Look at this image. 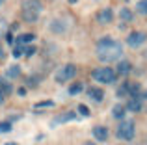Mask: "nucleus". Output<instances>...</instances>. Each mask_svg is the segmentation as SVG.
<instances>
[{"label": "nucleus", "instance_id": "21", "mask_svg": "<svg viewBox=\"0 0 147 145\" xmlns=\"http://www.w3.org/2000/svg\"><path fill=\"white\" fill-rule=\"evenodd\" d=\"M54 106V101H41V102H37L34 108L36 110H43V108H52Z\"/></svg>", "mask_w": 147, "mask_h": 145}, {"label": "nucleus", "instance_id": "15", "mask_svg": "<svg viewBox=\"0 0 147 145\" xmlns=\"http://www.w3.org/2000/svg\"><path fill=\"white\" fill-rule=\"evenodd\" d=\"M119 17H121V21L130 22L134 19V13H132V9H129V7H121V9H119Z\"/></svg>", "mask_w": 147, "mask_h": 145}, {"label": "nucleus", "instance_id": "2", "mask_svg": "<svg viewBox=\"0 0 147 145\" xmlns=\"http://www.w3.org/2000/svg\"><path fill=\"white\" fill-rule=\"evenodd\" d=\"M41 11H43L41 0H24L21 6V15L26 22H37Z\"/></svg>", "mask_w": 147, "mask_h": 145}, {"label": "nucleus", "instance_id": "27", "mask_svg": "<svg viewBox=\"0 0 147 145\" xmlns=\"http://www.w3.org/2000/svg\"><path fill=\"white\" fill-rule=\"evenodd\" d=\"M2 62H6V50H4V47L0 45V63Z\"/></svg>", "mask_w": 147, "mask_h": 145}, {"label": "nucleus", "instance_id": "17", "mask_svg": "<svg viewBox=\"0 0 147 145\" xmlns=\"http://www.w3.org/2000/svg\"><path fill=\"white\" fill-rule=\"evenodd\" d=\"M52 30H54L56 34H63L65 30H67V24H65L61 19H58V21H54V22H52Z\"/></svg>", "mask_w": 147, "mask_h": 145}, {"label": "nucleus", "instance_id": "24", "mask_svg": "<svg viewBox=\"0 0 147 145\" xmlns=\"http://www.w3.org/2000/svg\"><path fill=\"white\" fill-rule=\"evenodd\" d=\"M6 34H7V22L4 19H0V37L6 36Z\"/></svg>", "mask_w": 147, "mask_h": 145}, {"label": "nucleus", "instance_id": "10", "mask_svg": "<svg viewBox=\"0 0 147 145\" xmlns=\"http://www.w3.org/2000/svg\"><path fill=\"white\" fill-rule=\"evenodd\" d=\"M88 95H90V99L95 101V102H100L104 99V91L100 89V87H90V89H88Z\"/></svg>", "mask_w": 147, "mask_h": 145}, {"label": "nucleus", "instance_id": "12", "mask_svg": "<svg viewBox=\"0 0 147 145\" xmlns=\"http://www.w3.org/2000/svg\"><path fill=\"white\" fill-rule=\"evenodd\" d=\"M125 108L130 110V112H142V99H130Z\"/></svg>", "mask_w": 147, "mask_h": 145}, {"label": "nucleus", "instance_id": "31", "mask_svg": "<svg viewBox=\"0 0 147 145\" xmlns=\"http://www.w3.org/2000/svg\"><path fill=\"white\" fill-rule=\"evenodd\" d=\"M76 2H78V0H69V4H76Z\"/></svg>", "mask_w": 147, "mask_h": 145}, {"label": "nucleus", "instance_id": "5", "mask_svg": "<svg viewBox=\"0 0 147 145\" xmlns=\"http://www.w3.org/2000/svg\"><path fill=\"white\" fill-rule=\"evenodd\" d=\"M76 76V65H73V63H67V65L60 67V69L56 71V76H54V80H56L58 84H65L69 82V80H73Z\"/></svg>", "mask_w": 147, "mask_h": 145}, {"label": "nucleus", "instance_id": "23", "mask_svg": "<svg viewBox=\"0 0 147 145\" xmlns=\"http://www.w3.org/2000/svg\"><path fill=\"white\" fill-rule=\"evenodd\" d=\"M78 112H80V115H84V117H88V115H90V108H88V106L86 104H78Z\"/></svg>", "mask_w": 147, "mask_h": 145}, {"label": "nucleus", "instance_id": "19", "mask_svg": "<svg viewBox=\"0 0 147 145\" xmlns=\"http://www.w3.org/2000/svg\"><path fill=\"white\" fill-rule=\"evenodd\" d=\"M82 89H84V84L82 82H75V84H71V87H69V95H78V93H82Z\"/></svg>", "mask_w": 147, "mask_h": 145}, {"label": "nucleus", "instance_id": "26", "mask_svg": "<svg viewBox=\"0 0 147 145\" xmlns=\"http://www.w3.org/2000/svg\"><path fill=\"white\" fill-rule=\"evenodd\" d=\"M24 54H26V56H32V54H36V47H32V45L24 47Z\"/></svg>", "mask_w": 147, "mask_h": 145}, {"label": "nucleus", "instance_id": "7", "mask_svg": "<svg viewBox=\"0 0 147 145\" xmlns=\"http://www.w3.org/2000/svg\"><path fill=\"white\" fill-rule=\"evenodd\" d=\"M112 21H114V11H112V7H104V9H100L97 13L99 24H110Z\"/></svg>", "mask_w": 147, "mask_h": 145}, {"label": "nucleus", "instance_id": "14", "mask_svg": "<svg viewBox=\"0 0 147 145\" xmlns=\"http://www.w3.org/2000/svg\"><path fill=\"white\" fill-rule=\"evenodd\" d=\"M0 91H2L4 95H9V93H13V86H11L9 82H7L4 76H0Z\"/></svg>", "mask_w": 147, "mask_h": 145}, {"label": "nucleus", "instance_id": "16", "mask_svg": "<svg viewBox=\"0 0 147 145\" xmlns=\"http://www.w3.org/2000/svg\"><path fill=\"white\" fill-rule=\"evenodd\" d=\"M71 119H76L75 112H65V113H61V115H58L54 121H56V123H67V121H71Z\"/></svg>", "mask_w": 147, "mask_h": 145}, {"label": "nucleus", "instance_id": "29", "mask_svg": "<svg viewBox=\"0 0 147 145\" xmlns=\"http://www.w3.org/2000/svg\"><path fill=\"white\" fill-rule=\"evenodd\" d=\"M140 99H144V101H147V91H142V95H140Z\"/></svg>", "mask_w": 147, "mask_h": 145}, {"label": "nucleus", "instance_id": "30", "mask_svg": "<svg viewBox=\"0 0 147 145\" xmlns=\"http://www.w3.org/2000/svg\"><path fill=\"white\" fill-rule=\"evenodd\" d=\"M4 101H6V95H4V93H2V91H0V104H2V102H4Z\"/></svg>", "mask_w": 147, "mask_h": 145}, {"label": "nucleus", "instance_id": "6", "mask_svg": "<svg viewBox=\"0 0 147 145\" xmlns=\"http://www.w3.org/2000/svg\"><path fill=\"white\" fill-rule=\"evenodd\" d=\"M145 41H147L145 32H140V30H136V32H130L129 37H127V45H129L130 48H140V47H144Z\"/></svg>", "mask_w": 147, "mask_h": 145}, {"label": "nucleus", "instance_id": "4", "mask_svg": "<svg viewBox=\"0 0 147 145\" xmlns=\"http://www.w3.org/2000/svg\"><path fill=\"white\" fill-rule=\"evenodd\" d=\"M115 136L123 142H130L136 136V127H134V121L130 119H123L121 123L117 125V130H115Z\"/></svg>", "mask_w": 147, "mask_h": 145}, {"label": "nucleus", "instance_id": "20", "mask_svg": "<svg viewBox=\"0 0 147 145\" xmlns=\"http://www.w3.org/2000/svg\"><path fill=\"white\" fill-rule=\"evenodd\" d=\"M136 11L140 15H147V0H138L136 2Z\"/></svg>", "mask_w": 147, "mask_h": 145}, {"label": "nucleus", "instance_id": "9", "mask_svg": "<svg viewBox=\"0 0 147 145\" xmlns=\"http://www.w3.org/2000/svg\"><path fill=\"white\" fill-rule=\"evenodd\" d=\"M130 63L127 62V60H121V62H117V67H115V75H121V76H127L130 72Z\"/></svg>", "mask_w": 147, "mask_h": 145}, {"label": "nucleus", "instance_id": "18", "mask_svg": "<svg viewBox=\"0 0 147 145\" xmlns=\"http://www.w3.org/2000/svg\"><path fill=\"white\" fill-rule=\"evenodd\" d=\"M6 76H7V78H19V76H21V67H19V65H11V67H7Z\"/></svg>", "mask_w": 147, "mask_h": 145}, {"label": "nucleus", "instance_id": "22", "mask_svg": "<svg viewBox=\"0 0 147 145\" xmlns=\"http://www.w3.org/2000/svg\"><path fill=\"white\" fill-rule=\"evenodd\" d=\"M13 58H21L22 54H24V45H15V48H13Z\"/></svg>", "mask_w": 147, "mask_h": 145}, {"label": "nucleus", "instance_id": "11", "mask_svg": "<svg viewBox=\"0 0 147 145\" xmlns=\"http://www.w3.org/2000/svg\"><path fill=\"white\" fill-rule=\"evenodd\" d=\"M125 113H127V108L123 104H115L114 108H112V115H114L115 119H119V121L125 119Z\"/></svg>", "mask_w": 147, "mask_h": 145}, {"label": "nucleus", "instance_id": "28", "mask_svg": "<svg viewBox=\"0 0 147 145\" xmlns=\"http://www.w3.org/2000/svg\"><path fill=\"white\" fill-rule=\"evenodd\" d=\"M19 95H21V97H24V95H26V87H21V89H19Z\"/></svg>", "mask_w": 147, "mask_h": 145}, {"label": "nucleus", "instance_id": "8", "mask_svg": "<svg viewBox=\"0 0 147 145\" xmlns=\"http://www.w3.org/2000/svg\"><path fill=\"white\" fill-rule=\"evenodd\" d=\"M93 138L97 140V142H106V140H108V128L102 127V125L93 127Z\"/></svg>", "mask_w": 147, "mask_h": 145}, {"label": "nucleus", "instance_id": "3", "mask_svg": "<svg viewBox=\"0 0 147 145\" xmlns=\"http://www.w3.org/2000/svg\"><path fill=\"white\" fill-rule=\"evenodd\" d=\"M91 78L99 84H114L115 78H117V75H115V71L112 69V67L104 65V67H97V69L91 71Z\"/></svg>", "mask_w": 147, "mask_h": 145}, {"label": "nucleus", "instance_id": "32", "mask_svg": "<svg viewBox=\"0 0 147 145\" xmlns=\"http://www.w3.org/2000/svg\"><path fill=\"white\" fill-rule=\"evenodd\" d=\"M6 145H17V143H15V142H9V143H6Z\"/></svg>", "mask_w": 147, "mask_h": 145}, {"label": "nucleus", "instance_id": "13", "mask_svg": "<svg viewBox=\"0 0 147 145\" xmlns=\"http://www.w3.org/2000/svg\"><path fill=\"white\" fill-rule=\"evenodd\" d=\"M36 41V34H22L17 37V43L15 45H26V43H34Z\"/></svg>", "mask_w": 147, "mask_h": 145}, {"label": "nucleus", "instance_id": "33", "mask_svg": "<svg viewBox=\"0 0 147 145\" xmlns=\"http://www.w3.org/2000/svg\"><path fill=\"white\" fill-rule=\"evenodd\" d=\"M86 145H93V143H90V142H88V143H86Z\"/></svg>", "mask_w": 147, "mask_h": 145}, {"label": "nucleus", "instance_id": "1", "mask_svg": "<svg viewBox=\"0 0 147 145\" xmlns=\"http://www.w3.org/2000/svg\"><path fill=\"white\" fill-rule=\"evenodd\" d=\"M97 58L100 62H119L123 58V45L114 37H100L97 41Z\"/></svg>", "mask_w": 147, "mask_h": 145}, {"label": "nucleus", "instance_id": "34", "mask_svg": "<svg viewBox=\"0 0 147 145\" xmlns=\"http://www.w3.org/2000/svg\"><path fill=\"white\" fill-rule=\"evenodd\" d=\"M2 2H4V0H0V4H2Z\"/></svg>", "mask_w": 147, "mask_h": 145}, {"label": "nucleus", "instance_id": "25", "mask_svg": "<svg viewBox=\"0 0 147 145\" xmlns=\"http://www.w3.org/2000/svg\"><path fill=\"white\" fill-rule=\"evenodd\" d=\"M9 130H11V123H7V121L0 123V134H4V132H9Z\"/></svg>", "mask_w": 147, "mask_h": 145}]
</instances>
